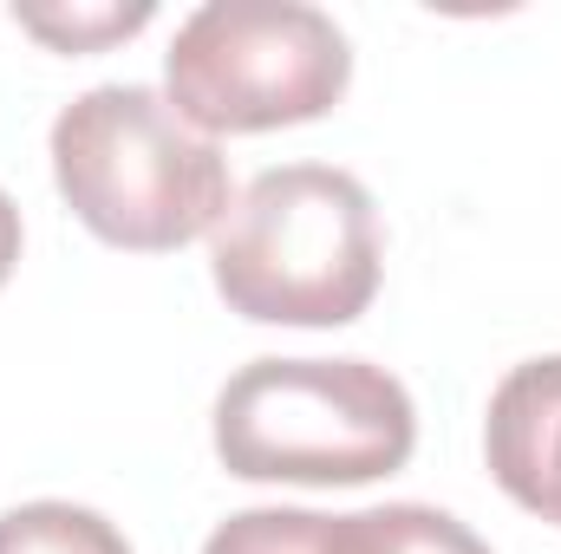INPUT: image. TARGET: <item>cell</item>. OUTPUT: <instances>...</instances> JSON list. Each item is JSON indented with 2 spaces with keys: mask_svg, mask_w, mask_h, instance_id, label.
I'll return each instance as SVG.
<instances>
[{
  "mask_svg": "<svg viewBox=\"0 0 561 554\" xmlns=\"http://www.w3.org/2000/svg\"><path fill=\"white\" fill-rule=\"evenodd\" d=\"M203 554H340V516L320 509H242L209 529Z\"/></svg>",
  "mask_w": 561,
  "mask_h": 554,
  "instance_id": "ba28073f",
  "label": "cell"
},
{
  "mask_svg": "<svg viewBox=\"0 0 561 554\" xmlns=\"http://www.w3.org/2000/svg\"><path fill=\"white\" fill-rule=\"evenodd\" d=\"M340 554H490V542L431 503H386L340 516Z\"/></svg>",
  "mask_w": 561,
  "mask_h": 554,
  "instance_id": "8992f818",
  "label": "cell"
},
{
  "mask_svg": "<svg viewBox=\"0 0 561 554\" xmlns=\"http://www.w3.org/2000/svg\"><path fill=\"white\" fill-rule=\"evenodd\" d=\"M13 262H20V203L0 189V287L13 275Z\"/></svg>",
  "mask_w": 561,
  "mask_h": 554,
  "instance_id": "30bf717a",
  "label": "cell"
},
{
  "mask_svg": "<svg viewBox=\"0 0 561 554\" xmlns=\"http://www.w3.org/2000/svg\"><path fill=\"white\" fill-rule=\"evenodd\" d=\"M379 209L353 170L275 163L209 235V275L255 326H353L379 300Z\"/></svg>",
  "mask_w": 561,
  "mask_h": 554,
  "instance_id": "6da1fadb",
  "label": "cell"
},
{
  "mask_svg": "<svg viewBox=\"0 0 561 554\" xmlns=\"http://www.w3.org/2000/svg\"><path fill=\"white\" fill-rule=\"evenodd\" d=\"M13 20L33 39H46L53 53H99V46L150 26V0H138V7H13Z\"/></svg>",
  "mask_w": 561,
  "mask_h": 554,
  "instance_id": "9c48e42d",
  "label": "cell"
},
{
  "mask_svg": "<svg viewBox=\"0 0 561 554\" xmlns=\"http://www.w3.org/2000/svg\"><path fill=\"white\" fill-rule=\"evenodd\" d=\"M0 554H131V542L85 503H20L0 516Z\"/></svg>",
  "mask_w": 561,
  "mask_h": 554,
  "instance_id": "52a82bcc",
  "label": "cell"
},
{
  "mask_svg": "<svg viewBox=\"0 0 561 554\" xmlns=\"http://www.w3.org/2000/svg\"><path fill=\"white\" fill-rule=\"evenodd\" d=\"M53 183L112 249L170 255L229 216V157L157 85H92L53 118Z\"/></svg>",
  "mask_w": 561,
  "mask_h": 554,
  "instance_id": "7a4b0ae2",
  "label": "cell"
},
{
  "mask_svg": "<svg viewBox=\"0 0 561 554\" xmlns=\"http://www.w3.org/2000/svg\"><path fill=\"white\" fill-rule=\"evenodd\" d=\"M353 85V46L307 0H209L163 53V99L203 138L327 118Z\"/></svg>",
  "mask_w": 561,
  "mask_h": 554,
  "instance_id": "277c9868",
  "label": "cell"
},
{
  "mask_svg": "<svg viewBox=\"0 0 561 554\" xmlns=\"http://www.w3.org/2000/svg\"><path fill=\"white\" fill-rule=\"evenodd\" d=\"M483 457L496 489L561 529V353L510 366L483 412Z\"/></svg>",
  "mask_w": 561,
  "mask_h": 554,
  "instance_id": "5b68a950",
  "label": "cell"
},
{
  "mask_svg": "<svg viewBox=\"0 0 561 554\" xmlns=\"http://www.w3.org/2000/svg\"><path fill=\"white\" fill-rule=\"evenodd\" d=\"M419 405L373 359H249L216 392V457L242 483L353 489L412 463Z\"/></svg>",
  "mask_w": 561,
  "mask_h": 554,
  "instance_id": "3957f363",
  "label": "cell"
}]
</instances>
